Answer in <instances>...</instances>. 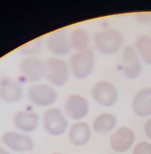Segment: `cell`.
Returning a JSON list of instances; mask_svg holds the SVG:
<instances>
[{"mask_svg": "<svg viewBox=\"0 0 151 154\" xmlns=\"http://www.w3.org/2000/svg\"><path fill=\"white\" fill-rule=\"evenodd\" d=\"M94 43L99 53L104 55H114L121 49L123 43V36L116 29H104L95 33Z\"/></svg>", "mask_w": 151, "mask_h": 154, "instance_id": "1", "label": "cell"}, {"mask_svg": "<svg viewBox=\"0 0 151 154\" xmlns=\"http://www.w3.org/2000/svg\"><path fill=\"white\" fill-rule=\"evenodd\" d=\"M45 79L53 86L61 87L69 81L70 70L69 64L59 57H49L45 61Z\"/></svg>", "mask_w": 151, "mask_h": 154, "instance_id": "2", "label": "cell"}, {"mask_svg": "<svg viewBox=\"0 0 151 154\" xmlns=\"http://www.w3.org/2000/svg\"><path fill=\"white\" fill-rule=\"evenodd\" d=\"M94 63V54L91 49L77 51L71 56L69 61L70 73L77 79H85L92 73Z\"/></svg>", "mask_w": 151, "mask_h": 154, "instance_id": "3", "label": "cell"}, {"mask_svg": "<svg viewBox=\"0 0 151 154\" xmlns=\"http://www.w3.org/2000/svg\"><path fill=\"white\" fill-rule=\"evenodd\" d=\"M29 100L41 107H48L54 104L58 98L55 88L47 83H36L30 86L27 92Z\"/></svg>", "mask_w": 151, "mask_h": 154, "instance_id": "4", "label": "cell"}, {"mask_svg": "<svg viewBox=\"0 0 151 154\" xmlns=\"http://www.w3.org/2000/svg\"><path fill=\"white\" fill-rule=\"evenodd\" d=\"M43 124L46 131L53 136L64 134L69 125L66 115L57 107L50 108L45 111L43 117Z\"/></svg>", "mask_w": 151, "mask_h": 154, "instance_id": "5", "label": "cell"}, {"mask_svg": "<svg viewBox=\"0 0 151 154\" xmlns=\"http://www.w3.org/2000/svg\"><path fill=\"white\" fill-rule=\"evenodd\" d=\"M91 96L96 103L107 107L115 105L119 97L116 85L106 80L99 81L93 86Z\"/></svg>", "mask_w": 151, "mask_h": 154, "instance_id": "6", "label": "cell"}, {"mask_svg": "<svg viewBox=\"0 0 151 154\" xmlns=\"http://www.w3.org/2000/svg\"><path fill=\"white\" fill-rule=\"evenodd\" d=\"M20 72L27 81L37 82L45 78V61L36 56H27L20 63Z\"/></svg>", "mask_w": 151, "mask_h": 154, "instance_id": "7", "label": "cell"}, {"mask_svg": "<svg viewBox=\"0 0 151 154\" xmlns=\"http://www.w3.org/2000/svg\"><path fill=\"white\" fill-rule=\"evenodd\" d=\"M89 109L88 100L84 96L78 94L69 96L64 105L65 114L73 120L83 119L88 113Z\"/></svg>", "mask_w": 151, "mask_h": 154, "instance_id": "8", "label": "cell"}, {"mask_svg": "<svg viewBox=\"0 0 151 154\" xmlns=\"http://www.w3.org/2000/svg\"><path fill=\"white\" fill-rule=\"evenodd\" d=\"M23 96L20 83L11 77L5 76L0 79V99L7 104H16Z\"/></svg>", "mask_w": 151, "mask_h": 154, "instance_id": "9", "label": "cell"}, {"mask_svg": "<svg viewBox=\"0 0 151 154\" xmlns=\"http://www.w3.org/2000/svg\"><path fill=\"white\" fill-rule=\"evenodd\" d=\"M122 69L125 76L129 79H135L143 70L142 64L135 49L131 46H127L123 52Z\"/></svg>", "mask_w": 151, "mask_h": 154, "instance_id": "10", "label": "cell"}, {"mask_svg": "<svg viewBox=\"0 0 151 154\" xmlns=\"http://www.w3.org/2000/svg\"><path fill=\"white\" fill-rule=\"evenodd\" d=\"M3 143L9 149L16 152H29L34 149L32 139L23 134L8 131L2 137Z\"/></svg>", "mask_w": 151, "mask_h": 154, "instance_id": "11", "label": "cell"}, {"mask_svg": "<svg viewBox=\"0 0 151 154\" xmlns=\"http://www.w3.org/2000/svg\"><path fill=\"white\" fill-rule=\"evenodd\" d=\"M135 139L134 131L128 127H121L110 137V145L116 152L122 153L128 150Z\"/></svg>", "mask_w": 151, "mask_h": 154, "instance_id": "12", "label": "cell"}, {"mask_svg": "<svg viewBox=\"0 0 151 154\" xmlns=\"http://www.w3.org/2000/svg\"><path fill=\"white\" fill-rule=\"evenodd\" d=\"M40 117L33 110H23L18 112L14 117L13 123L16 128L25 133L35 131L39 126Z\"/></svg>", "mask_w": 151, "mask_h": 154, "instance_id": "13", "label": "cell"}, {"mask_svg": "<svg viewBox=\"0 0 151 154\" xmlns=\"http://www.w3.org/2000/svg\"><path fill=\"white\" fill-rule=\"evenodd\" d=\"M132 109L140 117L144 118L151 115V87L144 88L134 95Z\"/></svg>", "mask_w": 151, "mask_h": 154, "instance_id": "14", "label": "cell"}, {"mask_svg": "<svg viewBox=\"0 0 151 154\" xmlns=\"http://www.w3.org/2000/svg\"><path fill=\"white\" fill-rule=\"evenodd\" d=\"M46 45L50 52L57 56L67 55L71 49L69 36L62 32H56L50 35Z\"/></svg>", "mask_w": 151, "mask_h": 154, "instance_id": "15", "label": "cell"}, {"mask_svg": "<svg viewBox=\"0 0 151 154\" xmlns=\"http://www.w3.org/2000/svg\"><path fill=\"white\" fill-rule=\"evenodd\" d=\"M91 129L88 124L79 122L73 124L69 131L70 142L75 146H82L89 142L91 138Z\"/></svg>", "mask_w": 151, "mask_h": 154, "instance_id": "16", "label": "cell"}, {"mask_svg": "<svg viewBox=\"0 0 151 154\" xmlns=\"http://www.w3.org/2000/svg\"><path fill=\"white\" fill-rule=\"evenodd\" d=\"M117 123V120L114 114L103 113L96 117L93 122V127L96 133L105 134L114 129Z\"/></svg>", "mask_w": 151, "mask_h": 154, "instance_id": "17", "label": "cell"}, {"mask_svg": "<svg viewBox=\"0 0 151 154\" xmlns=\"http://www.w3.org/2000/svg\"><path fill=\"white\" fill-rule=\"evenodd\" d=\"M71 48L77 51L88 49L90 38L88 32L83 28L74 29L69 36Z\"/></svg>", "mask_w": 151, "mask_h": 154, "instance_id": "18", "label": "cell"}, {"mask_svg": "<svg viewBox=\"0 0 151 154\" xmlns=\"http://www.w3.org/2000/svg\"><path fill=\"white\" fill-rule=\"evenodd\" d=\"M137 53L143 61L149 65H151V37L143 35L137 38L135 43Z\"/></svg>", "mask_w": 151, "mask_h": 154, "instance_id": "19", "label": "cell"}, {"mask_svg": "<svg viewBox=\"0 0 151 154\" xmlns=\"http://www.w3.org/2000/svg\"><path fill=\"white\" fill-rule=\"evenodd\" d=\"M42 45L40 42H33L26 47H23L22 49V53L24 54L27 55V56H35L36 54L41 51Z\"/></svg>", "mask_w": 151, "mask_h": 154, "instance_id": "20", "label": "cell"}, {"mask_svg": "<svg viewBox=\"0 0 151 154\" xmlns=\"http://www.w3.org/2000/svg\"><path fill=\"white\" fill-rule=\"evenodd\" d=\"M133 154H151V144L147 142H141L134 147Z\"/></svg>", "mask_w": 151, "mask_h": 154, "instance_id": "21", "label": "cell"}, {"mask_svg": "<svg viewBox=\"0 0 151 154\" xmlns=\"http://www.w3.org/2000/svg\"><path fill=\"white\" fill-rule=\"evenodd\" d=\"M137 18L142 23H149L151 21V14H141L138 15Z\"/></svg>", "mask_w": 151, "mask_h": 154, "instance_id": "22", "label": "cell"}, {"mask_svg": "<svg viewBox=\"0 0 151 154\" xmlns=\"http://www.w3.org/2000/svg\"><path fill=\"white\" fill-rule=\"evenodd\" d=\"M144 130L146 136L151 139V118L146 122L144 126Z\"/></svg>", "mask_w": 151, "mask_h": 154, "instance_id": "23", "label": "cell"}, {"mask_svg": "<svg viewBox=\"0 0 151 154\" xmlns=\"http://www.w3.org/2000/svg\"><path fill=\"white\" fill-rule=\"evenodd\" d=\"M0 154H10L8 152H7L3 147H0Z\"/></svg>", "mask_w": 151, "mask_h": 154, "instance_id": "24", "label": "cell"}, {"mask_svg": "<svg viewBox=\"0 0 151 154\" xmlns=\"http://www.w3.org/2000/svg\"><path fill=\"white\" fill-rule=\"evenodd\" d=\"M53 154H62V153H53Z\"/></svg>", "mask_w": 151, "mask_h": 154, "instance_id": "25", "label": "cell"}]
</instances>
